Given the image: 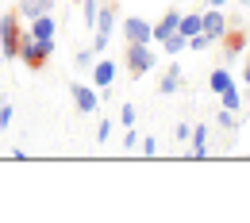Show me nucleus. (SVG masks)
<instances>
[{
  "instance_id": "1",
  "label": "nucleus",
  "mask_w": 250,
  "mask_h": 223,
  "mask_svg": "<svg viewBox=\"0 0 250 223\" xmlns=\"http://www.w3.org/2000/svg\"><path fill=\"white\" fill-rule=\"evenodd\" d=\"M50 54H54V42H42L31 31L20 35V62L27 65V69H42V65L50 62Z\"/></svg>"
},
{
  "instance_id": "2",
  "label": "nucleus",
  "mask_w": 250,
  "mask_h": 223,
  "mask_svg": "<svg viewBox=\"0 0 250 223\" xmlns=\"http://www.w3.org/2000/svg\"><path fill=\"white\" fill-rule=\"evenodd\" d=\"M20 12H4L0 16V54H4V62H16L20 58Z\"/></svg>"
},
{
  "instance_id": "3",
  "label": "nucleus",
  "mask_w": 250,
  "mask_h": 223,
  "mask_svg": "<svg viewBox=\"0 0 250 223\" xmlns=\"http://www.w3.org/2000/svg\"><path fill=\"white\" fill-rule=\"evenodd\" d=\"M124 62H127V69H131V77L150 73V69H154V50H150V42H127Z\"/></svg>"
},
{
  "instance_id": "4",
  "label": "nucleus",
  "mask_w": 250,
  "mask_h": 223,
  "mask_svg": "<svg viewBox=\"0 0 250 223\" xmlns=\"http://www.w3.org/2000/svg\"><path fill=\"white\" fill-rule=\"evenodd\" d=\"M69 96H73V104H77L81 116H93L96 108H100V93H96V85H81V81H73V85H69Z\"/></svg>"
},
{
  "instance_id": "5",
  "label": "nucleus",
  "mask_w": 250,
  "mask_h": 223,
  "mask_svg": "<svg viewBox=\"0 0 250 223\" xmlns=\"http://www.w3.org/2000/svg\"><path fill=\"white\" fill-rule=\"evenodd\" d=\"M124 39L127 42H154V23H146L143 16H124Z\"/></svg>"
},
{
  "instance_id": "6",
  "label": "nucleus",
  "mask_w": 250,
  "mask_h": 223,
  "mask_svg": "<svg viewBox=\"0 0 250 223\" xmlns=\"http://www.w3.org/2000/svg\"><path fill=\"white\" fill-rule=\"evenodd\" d=\"M200 23H204V35H208L212 42H219V39L227 35V16H223V8H204V12H200Z\"/></svg>"
},
{
  "instance_id": "7",
  "label": "nucleus",
  "mask_w": 250,
  "mask_h": 223,
  "mask_svg": "<svg viewBox=\"0 0 250 223\" xmlns=\"http://www.w3.org/2000/svg\"><path fill=\"white\" fill-rule=\"evenodd\" d=\"M27 31H31L35 39H42V42H54V39H58V20H54L50 12H42V16H35L31 23H27Z\"/></svg>"
},
{
  "instance_id": "8",
  "label": "nucleus",
  "mask_w": 250,
  "mask_h": 223,
  "mask_svg": "<svg viewBox=\"0 0 250 223\" xmlns=\"http://www.w3.org/2000/svg\"><path fill=\"white\" fill-rule=\"evenodd\" d=\"M116 62H108V58H100V62H93V85L96 89H112V81H116Z\"/></svg>"
},
{
  "instance_id": "9",
  "label": "nucleus",
  "mask_w": 250,
  "mask_h": 223,
  "mask_svg": "<svg viewBox=\"0 0 250 223\" xmlns=\"http://www.w3.org/2000/svg\"><path fill=\"white\" fill-rule=\"evenodd\" d=\"M219 42H223V50H227V58H231V62H235V58H239V54H243V46H247V35L239 31V23H235V27H231V23H227V35H223V39H219Z\"/></svg>"
},
{
  "instance_id": "10",
  "label": "nucleus",
  "mask_w": 250,
  "mask_h": 223,
  "mask_svg": "<svg viewBox=\"0 0 250 223\" xmlns=\"http://www.w3.org/2000/svg\"><path fill=\"white\" fill-rule=\"evenodd\" d=\"M177 23H181V12H177V8H166V16L154 23V42H162L166 35H173V31H177Z\"/></svg>"
},
{
  "instance_id": "11",
  "label": "nucleus",
  "mask_w": 250,
  "mask_h": 223,
  "mask_svg": "<svg viewBox=\"0 0 250 223\" xmlns=\"http://www.w3.org/2000/svg\"><path fill=\"white\" fill-rule=\"evenodd\" d=\"M120 8L116 4H100V12H96V31H104V35H112L116 27H120V16H116Z\"/></svg>"
},
{
  "instance_id": "12",
  "label": "nucleus",
  "mask_w": 250,
  "mask_h": 223,
  "mask_svg": "<svg viewBox=\"0 0 250 223\" xmlns=\"http://www.w3.org/2000/svg\"><path fill=\"white\" fill-rule=\"evenodd\" d=\"M181 85H185V69L181 65H169L158 89H162V96H173V93H181Z\"/></svg>"
},
{
  "instance_id": "13",
  "label": "nucleus",
  "mask_w": 250,
  "mask_h": 223,
  "mask_svg": "<svg viewBox=\"0 0 250 223\" xmlns=\"http://www.w3.org/2000/svg\"><path fill=\"white\" fill-rule=\"evenodd\" d=\"M188 142H192V154H196V158H208V150H212V131L208 127H192Z\"/></svg>"
},
{
  "instance_id": "14",
  "label": "nucleus",
  "mask_w": 250,
  "mask_h": 223,
  "mask_svg": "<svg viewBox=\"0 0 250 223\" xmlns=\"http://www.w3.org/2000/svg\"><path fill=\"white\" fill-rule=\"evenodd\" d=\"M177 31L185 35V39L200 35V31H204V23H200V12H181V23H177Z\"/></svg>"
},
{
  "instance_id": "15",
  "label": "nucleus",
  "mask_w": 250,
  "mask_h": 223,
  "mask_svg": "<svg viewBox=\"0 0 250 223\" xmlns=\"http://www.w3.org/2000/svg\"><path fill=\"white\" fill-rule=\"evenodd\" d=\"M231 85H235V77H231V69H212V73H208V89H212V93H223V89H231Z\"/></svg>"
},
{
  "instance_id": "16",
  "label": "nucleus",
  "mask_w": 250,
  "mask_h": 223,
  "mask_svg": "<svg viewBox=\"0 0 250 223\" xmlns=\"http://www.w3.org/2000/svg\"><path fill=\"white\" fill-rule=\"evenodd\" d=\"M162 50L177 58L181 50H188V39H185V35H181V31H173V35H166V39H162Z\"/></svg>"
},
{
  "instance_id": "17",
  "label": "nucleus",
  "mask_w": 250,
  "mask_h": 223,
  "mask_svg": "<svg viewBox=\"0 0 250 223\" xmlns=\"http://www.w3.org/2000/svg\"><path fill=\"white\" fill-rule=\"evenodd\" d=\"M219 108H227V112H239V108H243V93H239V85H231V89L219 93Z\"/></svg>"
},
{
  "instance_id": "18",
  "label": "nucleus",
  "mask_w": 250,
  "mask_h": 223,
  "mask_svg": "<svg viewBox=\"0 0 250 223\" xmlns=\"http://www.w3.org/2000/svg\"><path fill=\"white\" fill-rule=\"evenodd\" d=\"M16 12H20V20H27V23H31L35 16H42V4H39V0H20V4H16Z\"/></svg>"
},
{
  "instance_id": "19",
  "label": "nucleus",
  "mask_w": 250,
  "mask_h": 223,
  "mask_svg": "<svg viewBox=\"0 0 250 223\" xmlns=\"http://www.w3.org/2000/svg\"><path fill=\"white\" fill-rule=\"evenodd\" d=\"M100 4H104V0H85V4H81V20H85L89 31L96 27V12H100Z\"/></svg>"
},
{
  "instance_id": "20",
  "label": "nucleus",
  "mask_w": 250,
  "mask_h": 223,
  "mask_svg": "<svg viewBox=\"0 0 250 223\" xmlns=\"http://www.w3.org/2000/svg\"><path fill=\"white\" fill-rule=\"evenodd\" d=\"M208 46H212V39H208V35H204V31H200V35H192V39H188V50H196V54H204Z\"/></svg>"
},
{
  "instance_id": "21",
  "label": "nucleus",
  "mask_w": 250,
  "mask_h": 223,
  "mask_svg": "<svg viewBox=\"0 0 250 223\" xmlns=\"http://www.w3.org/2000/svg\"><path fill=\"white\" fill-rule=\"evenodd\" d=\"M93 58H96V50H77V54H73V65H77V69H89Z\"/></svg>"
},
{
  "instance_id": "22",
  "label": "nucleus",
  "mask_w": 250,
  "mask_h": 223,
  "mask_svg": "<svg viewBox=\"0 0 250 223\" xmlns=\"http://www.w3.org/2000/svg\"><path fill=\"white\" fill-rule=\"evenodd\" d=\"M139 139H143V135H139L135 127H124V150H135V146H139Z\"/></svg>"
},
{
  "instance_id": "23",
  "label": "nucleus",
  "mask_w": 250,
  "mask_h": 223,
  "mask_svg": "<svg viewBox=\"0 0 250 223\" xmlns=\"http://www.w3.org/2000/svg\"><path fill=\"white\" fill-rule=\"evenodd\" d=\"M112 139V120H100L96 123V142H108Z\"/></svg>"
},
{
  "instance_id": "24",
  "label": "nucleus",
  "mask_w": 250,
  "mask_h": 223,
  "mask_svg": "<svg viewBox=\"0 0 250 223\" xmlns=\"http://www.w3.org/2000/svg\"><path fill=\"white\" fill-rule=\"evenodd\" d=\"M108 42H112V35H104V31L93 35V50H96V54H104V50H108Z\"/></svg>"
},
{
  "instance_id": "25",
  "label": "nucleus",
  "mask_w": 250,
  "mask_h": 223,
  "mask_svg": "<svg viewBox=\"0 0 250 223\" xmlns=\"http://www.w3.org/2000/svg\"><path fill=\"white\" fill-rule=\"evenodd\" d=\"M139 146H143V154H150V158L158 154V139H154V135H146V139H139Z\"/></svg>"
},
{
  "instance_id": "26",
  "label": "nucleus",
  "mask_w": 250,
  "mask_h": 223,
  "mask_svg": "<svg viewBox=\"0 0 250 223\" xmlns=\"http://www.w3.org/2000/svg\"><path fill=\"white\" fill-rule=\"evenodd\" d=\"M188 135H192V123H177V131H173V139H177L181 146L188 142Z\"/></svg>"
},
{
  "instance_id": "27",
  "label": "nucleus",
  "mask_w": 250,
  "mask_h": 223,
  "mask_svg": "<svg viewBox=\"0 0 250 223\" xmlns=\"http://www.w3.org/2000/svg\"><path fill=\"white\" fill-rule=\"evenodd\" d=\"M8 123H12V104H8V100H0V131L8 127Z\"/></svg>"
},
{
  "instance_id": "28",
  "label": "nucleus",
  "mask_w": 250,
  "mask_h": 223,
  "mask_svg": "<svg viewBox=\"0 0 250 223\" xmlns=\"http://www.w3.org/2000/svg\"><path fill=\"white\" fill-rule=\"evenodd\" d=\"M120 120H124V127H135V108H131V104L120 108Z\"/></svg>"
},
{
  "instance_id": "29",
  "label": "nucleus",
  "mask_w": 250,
  "mask_h": 223,
  "mask_svg": "<svg viewBox=\"0 0 250 223\" xmlns=\"http://www.w3.org/2000/svg\"><path fill=\"white\" fill-rule=\"evenodd\" d=\"M216 120H219V127H235V116H231V112H227V108H223V112H219Z\"/></svg>"
},
{
  "instance_id": "30",
  "label": "nucleus",
  "mask_w": 250,
  "mask_h": 223,
  "mask_svg": "<svg viewBox=\"0 0 250 223\" xmlns=\"http://www.w3.org/2000/svg\"><path fill=\"white\" fill-rule=\"evenodd\" d=\"M239 77H243V85H250V58H247V69H243Z\"/></svg>"
},
{
  "instance_id": "31",
  "label": "nucleus",
  "mask_w": 250,
  "mask_h": 223,
  "mask_svg": "<svg viewBox=\"0 0 250 223\" xmlns=\"http://www.w3.org/2000/svg\"><path fill=\"white\" fill-rule=\"evenodd\" d=\"M42 4V12H54V0H39Z\"/></svg>"
},
{
  "instance_id": "32",
  "label": "nucleus",
  "mask_w": 250,
  "mask_h": 223,
  "mask_svg": "<svg viewBox=\"0 0 250 223\" xmlns=\"http://www.w3.org/2000/svg\"><path fill=\"white\" fill-rule=\"evenodd\" d=\"M208 8H227V0H208Z\"/></svg>"
},
{
  "instance_id": "33",
  "label": "nucleus",
  "mask_w": 250,
  "mask_h": 223,
  "mask_svg": "<svg viewBox=\"0 0 250 223\" xmlns=\"http://www.w3.org/2000/svg\"><path fill=\"white\" fill-rule=\"evenodd\" d=\"M247 104H250V85H247Z\"/></svg>"
}]
</instances>
